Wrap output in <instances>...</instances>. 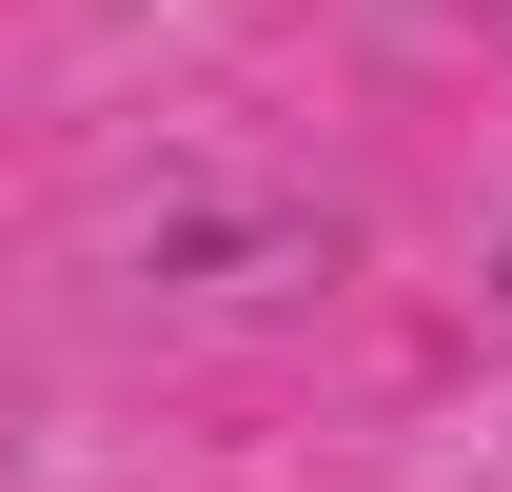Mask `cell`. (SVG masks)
Returning a JSON list of instances; mask_svg holds the SVG:
<instances>
[{
    "label": "cell",
    "mask_w": 512,
    "mask_h": 492,
    "mask_svg": "<svg viewBox=\"0 0 512 492\" xmlns=\"http://www.w3.org/2000/svg\"><path fill=\"white\" fill-rule=\"evenodd\" d=\"M493 276H512V256H493Z\"/></svg>",
    "instance_id": "6da1fadb"
}]
</instances>
